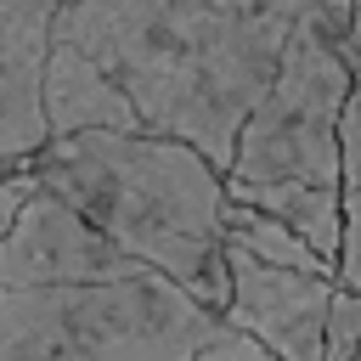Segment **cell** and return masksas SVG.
<instances>
[{
    "label": "cell",
    "instance_id": "ba28073f",
    "mask_svg": "<svg viewBox=\"0 0 361 361\" xmlns=\"http://www.w3.org/2000/svg\"><path fill=\"white\" fill-rule=\"evenodd\" d=\"M344 68H350V102L338 118V158H344V192H361V0H350L344 23Z\"/></svg>",
    "mask_w": 361,
    "mask_h": 361
},
{
    "label": "cell",
    "instance_id": "9c48e42d",
    "mask_svg": "<svg viewBox=\"0 0 361 361\" xmlns=\"http://www.w3.org/2000/svg\"><path fill=\"white\" fill-rule=\"evenodd\" d=\"M355 350H361V293L355 288H333L327 333H322V361H355Z\"/></svg>",
    "mask_w": 361,
    "mask_h": 361
},
{
    "label": "cell",
    "instance_id": "52a82bcc",
    "mask_svg": "<svg viewBox=\"0 0 361 361\" xmlns=\"http://www.w3.org/2000/svg\"><path fill=\"white\" fill-rule=\"evenodd\" d=\"M226 248H243V254L259 259V265L333 276V265H327L322 254H310L282 220H271V214H259V209H248V203H231V197H226ZM333 282H338V276H333Z\"/></svg>",
    "mask_w": 361,
    "mask_h": 361
},
{
    "label": "cell",
    "instance_id": "277c9868",
    "mask_svg": "<svg viewBox=\"0 0 361 361\" xmlns=\"http://www.w3.org/2000/svg\"><path fill=\"white\" fill-rule=\"evenodd\" d=\"M344 102H350V68L338 39L299 17L276 62V79L243 118L226 164V197L282 220L327 265L338 259L344 231V158H338Z\"/></svg>",
    "mask_w": 361,
    "mask_h": 361
},
{
    "label": "cell",
    "instance_id": "8992f818",
    "mask_svg": "<svg viewBox=\"0 0 361 361\" xmlns=\"http://www.w3.org/2000/svg\"><path fill=\"white\" fill-rule=\"evenodd\" d=\"M56 0H0V164L28 175L45 135V62Z\"/></svg>",
    "mask_w": 361,
    "mask_h": 361
},
{
    "label": "cell",
    "instance_id": "3957f363",
    "mask_svg": "<svg viewBox=\"0 0 361 361\" xmlns=\"http://www.w3.org/2000/svg\"><path fill=\"white\" fill-rule=\"evenodd\" d=\"M28 180L203 310H226V175L197 147L147 130H79L45 141Z\"/></svg>",
    "mask_w": 361,
    "mask_h": 361
},
{
    "label": "cell",
    "instance_id": "4fadbf2b",
    "mask_svg": "<svg viewBox=\"0 0 361 361\" xmlns=\"http://www.w3.org/2000/svg\"><path fill=\"white\" fill-rule=\"evenodd\" d=\"M0 180H6V164H0Z\"/></svg>",
    "mask_w": 361,
    "mask_h": 361
},
{
    "label": "cell",
    "instance_id": "5b68a950",
    "mask_svg": "<svg viewBox=\"0 0 361 361\" xmlns=\"http://www.w3.org/2000/svg\"><path fill=\"white\" fill-rule=\"evenodd\" d=\"M226 282H231V293H226L220 322L259 338L276 361H322L327 305H333V288H338L333 276L259 265L243 248H226Z\"/></svg>",
    "mask_w": 361,
    "mask_h": 361
},
{
    "label": "cell",
    "instance_id": "5bb4252c",
    "mask_svg": "<svg viewBox=\"0 0 361 361\" xmlns=\"http://www.w3.org/2000/svg\"><path fill=\"white\" fill-rule=\"evenodd\" d=\"M355 361H361V350H355Z\"/></svg>",
    "mask_w": 361,
    "mask_h": 361
},
{
    "label": "cell",
    "instance_id": "7c38bea8",
    "mask_svg": "<svg viewBox=\"0 0 361 361\" xmlns=\"http://www.w3.org/2000/svg\"><path fill=\"white\" fill-rule=\"evenodd\" d=\"M28 197H34V180H28V175H6V180H0V237L11 231V220H17V209H23Z\"/></svg>",
    "mask_w": 361,
    "mask_h": 361
},
{
    "label": "cell",
    "instance_id": "6da1fadb",
    "mask_svg": "<svg viewBox=\"0 0 361 361\" xmlns=\"http://www.w3.org/2000/svg\"><path fill=\"white\" fill-rule=\"evenodd\" d=\"M293 23L299 0H56L51 45L96 68L135 130L186 141L226 175Z\"/></svg>",
    "mask_w": 361,
    "mask_h": 361
},
{
    "label": "cell",
    "instance_id": "8fae6325",
    "mask_svg": "<svg viewBox=\"0 0 361 361\" xmlns=\"http://www.w3.org/2000/svg\"><path fill=\"white\" fill-rule=\"evenodd\" d=\"M192 361H276L259 338H248L243 327H231V322H214V333L203 338V350L192 355Z\"/></svg>",
    "mask_w": 361,
    "mask_h": 361
},
{
    "label": "cell",
    "instance_id": "7a4b0ae2",
    "mask_svg": "<svg viewBox=\"0 0 361 361\" xmlns=\"http://www.w3.org/2000/svg\"><path fill=\"white\" fill-rule=\"evenodd\" d=\"M214 322L39 186L0 237V361H192Z\"/></svg>",
    "mask_w": 361,
    "mask_h": 361
},
{
    "label": "cell",
    "instance_id": "30bf717a",
    "mask_svg": "<svg viewBox=\"0 0 361 361\" xmlns=\"http://www.w3.org/2000/svg\"><path fill=\"white\" fill-rule=\"evenodd\" d=\"M333 276H338V288L361 293V192H344V231H338Z\"/></svg>",
    "mask_w": 361,
    "mask_h": 361
}]
</instances>
